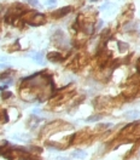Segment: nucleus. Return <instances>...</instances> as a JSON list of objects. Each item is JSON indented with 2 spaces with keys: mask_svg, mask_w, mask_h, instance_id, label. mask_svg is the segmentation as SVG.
<instances>
[{
  "mask_svg": "<svg viewBox=\"0 0 140 160\" xmlns=\"http://www.w3.org/2000/svg\"><path fill=\"white\" fill-rule=\"evenodd\" d=\"M33 58L35 60V62H36V63H40V64H42V63H44V62L41 61V60H42V53H41V52L34 53V55H33Z\"/></svg>",
  "mask_w": 140,
  "mask_h": 160,
  "instance_id": "nucleus-3",
  "label": "nucleus"
},
{
  "mask_svg": "<svg viewBox=\"0 0 140 160\" xmlns=\"http://www.w3.org/2000/svg\"><path fill=\"white\" fill-rule=\"evenodd\" d=\"M6 67H7V66H5V64H0V68H1V69H3V68H6Z\"/></svg>",
  "mask_w": 140,
  "mask_h": 160,
  "instance_id": "nucleus-9",
  "label": "nucleus"
},
{
  "mask_svg": "<svg viewBox=\"0 0 140 160\" xmlns=\"http://www.w3.org/2000/svg\"><path fill=\"white\" fill-rule=\"evenodd\" d=\"M117 45H118V49H120V51H126V50H128V44H126V43H122V41H118L117 43Z\"/></svg>",
  "mask_w": 140,
  "mask_h": 160,
  "instance_id": "nucleus-5",
  "label": "nucleus"
},
{
  "mask_svg": "<svg viewBox=\"0 0 140 160\" xmlns=\"http://www.w3.org/2000/svg\"><path fill=\"white\" fill-rule=\"evenodd\" d=\"M48 58L51 61H61L62 60V56L59 55L58 52H51L50 55H48Z\"/></svg>",
  "mask_w": 140,
  "mask_h": 160,
  "instance_id": "nucleus-2",
  "label": "nucleus"
},
{
  "mask_svg": "<svg viewBox=\"0 0 140 160\" xmlns=\"http://www.w3.org/2000/svg\"><path fill=\"white\" fill-rule=\"evenodd\" d=\"M125 115H126V116H127L128 119H135V118H138V116L140 115V113H139V112H135V111H134V112H127V113H126Z\"/></svg>",
  "mask_w": 140,
  "mask_h": 160,
  "instance_id": "nucleus-4",
  "label": "nucleus"
},
{
  "mask_svg": "<svg viewBox=\"0 0 140 160\" xmlns=\"http://www.w3.org/2000/svg\"><path fill=\"white\" fill-rule=\"evenodd\" d=\"M100 119H101L100 115H94V116H91V118H88V119H86V121L92 122V121H98V120H100Z\"/></svg>",
  "mask_w": 140,
  "mask_h": 160,
  "instance_id": "nucleus-6",
  "label": "nucleus"
},
{
  "mask_svg": "<svg viewBox=\"0 0 140 160\" xmlns=\"http://www.w3.org/2000/svg\"><path fill=\"white\" fill-rule=\"evenodd\" d=\"M56 4H57V0H47V1H46L47 6H55Z\"/></svg>",
  "mask_w": 140,
  "mask_h": 160,
  "instance_id": "nucleus-7",
  "label": "nucleus"
},
{
  "mask_svg": "<svg viewBox=\"0 0 140 160\" xmlns=\"http://www.w3.org/2000/svg\"><path fill=\"white\" fill-rule=\"evenodd\" d=\"M29 3H30L31 5H34V6H35V5H38V3H36V0H29Z\"/></svg>",
  "mask_w": 140,
  "mask_h": 160,
  "instance_id": "nucleus-8",
  "label": "nucleus"
},
{
  "mask_svg": "<svg viewBox=\"0 0 140 160\" xmlns=\"http://www.w3.org/2000/svg\"><path fill=\"white\" fill-rule=\"evenodd\" d=\"M86 155H87V153L85 150H81V149H77V150H75V152L71 153V156H74L76 159H83Z\"/></svg>",
  "mask_w": 140,
  "mask_h": 160,
  "instance_id": "nucleus-1",
  "label": "nucleus"
}]
</instances>
